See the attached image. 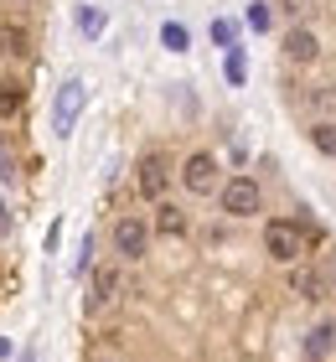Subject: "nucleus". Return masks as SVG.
Wrapping results in <instances>:
<instances>
[{
  "label": "nucleus",
  "mask_w": 336,
  "mask_h": 362,
  "mask_svg": "<svg viewBox=\"0 0 336 362\" xmlns=\"http://www.w3.org/2000/svg\"><path fill=\"white\" fill-rule=\"evenodd\" d=\"M306 228L300 223H290V218H274V223H264V249H269V259H279V264H295L300 254H306Z\"/></svg>",
  "instance_id": "1"
},
{
  "label": "nucleus",
  "mask_w": 336,
  "mask_h": 362,
  "mask_svg": "<svg viewBox=\"0 0 336 362\" xmlns=\"http://www.w3.org/2000/svg\"><path fill=\"white\" fill-rule=\"evenodd\" d=\"M11 228H16V223H11V212H6V202H0V238H6Z\"/></svg>",
  "instance_id": "23"
},
{
  "label": "nucleus",
  "mask_w": 336,
  "mask_h": 362,
  "mask_svg": "<svg viewBox=\"0 0 336 362\" xmlns=\"http://www.w3.org/2000/svg\"><path fill=\"white\" fill-rule=\"evenodd\" d=\"M0 52H6V57H11V52L21 57V52H26V37H21V31H0Z\"/></svg>",
  "instance_id": "20"
},
{
  "label": "nucleus",
  "mask_w": 336,
  "mask_h": 362,
  "mask_svg": "<svg viewBox=\"0 0 336 362\" xmlns=\"http://www.w3.org/2000/svg\"><path fill=\"white\" fill-rule=\"evenodd\" d=\"M181 187H187L192 197H212V192H223V176H217V156L207 151H197L181 160Z\"/></svg>",
  "instance_id": "4"
},
{
  "label": "nucleus",
  "mask_w": 336,
  "mask_h": 362,
  "mask_svg": "<svg viewBox=\"0 0 336 362\" xmlns=\"http://www.w3.org/2000/svg\"><path fill=\"white\" fill-rule=\"evenodd\" d=\"M120 295H124V274L114 264H104V269L88 274V300H83V310H88V316H104V310H114Z\"/></svg>",
  "instance_id": "3"
},
{
  "label": "nucleus",
  "mask_w": 336,
  "mask_h": 362,
  "mask_svg": "<svg viewBox=\"0 0 336 362\" xmlns=\"http://www.w3.org/2000/svg\"><path fill=\"white\" fill-rule=\"evenodd\" d=\"M223 73H228V83H233V88H243V83H248V57H243V47L223 52Z\"/></svg>",
  "instance_id": "14"
},
{
  "label": "nucleus",
  "mask_w": 336,
  "mask_h": 362,
  "mask_svg": "<svg viewBox=\"0 0 336 362\" xmlns=\"http://www.w3.org/2000/svg\"><path fill=\"white\" fill-rule=\"evenodd\" d=\"M311 109H321V114H336V93L315 88V93H311Z\"/></svg>",
  "instance_id": "22"
},
{
  "label": "nucleus",
  "mask_w": 336,
  "mask_h": 362,
  "mask_svg": "<svg viewBox=\"0 0 336 362\" xmlns=\"http://www.w3.org/2000/svg\"><path fill=\"white\" fill-rule=\"evenodd\" d=\"M315 52H321V42H315L311 26H290L284 31V57L290 62H315Z\"/></svg>",
  "instance_id": "8"
},
{
  "label": "nucleus",
  "mask_w": 336,
  "mask_h": 362,
  "mask_svg": "<svg viewBox=\"0 0 336 362\" xmlns=\"http://www.w3.org/2000/svg\"><path fill=\"white\" fill-rule=\"evenodd\" d=\"M145 249H150V228L140 218H120L114 223V254H120L124 264H140Z\"/></svg>",
  "instance_id": "6"
},
{
  "label": "nucleus",
  "mask_w": 336,
  "mask_h": 362,
  "mask_svg": "<svg viewBox=\"0 0 336 362\" xmlns=\"http://www.w3.org/2000/svg\"><path fill=\"white\" fill-rule=\"evenodd\" d=\"M212 42L223 47V52H233V47H238V26H233L228 16H217V21H212Z\"/></svg>",
  "instance_id": "16"
},
{
  "label": "nucleus",
  "mask_w": 336,
  "mask_h": 362,
  "mask_svg": "<svg viewBox=\"0 0 336 362\" xmlns=\"http://www.w3.org/2000/svg\"><path fill=\"white\" fill-rule=\"evenodd\" d=\"M223 212L228 218H254V212L264 207V192H259V181L254 176H233V181H223Z\"/></svg>",
  "instance_id": "5"
},
{
  "label": "nucleus",
  "mask_w": 336,
  "mask_h": 362,
  "mask_svg": "<svg viewBox=\"0 0 336 362\" xmlns=\"http://www.w3.org/2000/svg\"><path fill=\"white\" fill-rule=\"evenodd\" d=\"M104 26H109V16L98 11V6H83V11H78V31H83L88 42H98V37H104Z\"/></svg>",
  "instance_id": "13"
},
{
  "label": "nucleus",
  "mask_w": 336,
  "mask_h": 362,
  "mask_svg": "<svg viewBox=\"0 0 336 362\" xmlns=\"http://www.w3.org/2000/svg\"><path fill=\"white\" fill-rule=\"evenodd\" d=\"M290 290L300 295V300H321V295H326V279L315 274V269H295V274H290Z\"/></svg>",
  "instance_id": "10"
},
{
  "label": "nucleus",
  "mask_w": 336,
  "mask_h": 362,
  "mask_svg": "<svg viewBox=\"0 0 336 362\" xmlns=\"http://www.w3.org/2000/svg\"><path fill=\"white\" fill-rule=\"evenodd\" d=\"M161 47H166V52H187V47H192V31L181 26V21H166V26H161Z\"/></svg>",
  "instance_id": "15"
},
{
  "label": "nucleus",
  "mask_w": 336,
  "mask_h": 362,
  "mask_svg": "<svg viewBox=\"0 0 336 362\" xmlns=\"http://www.w3.org/2000/svg\"><path fill=\"white\" fill-rule=\"evenodd\" d=\"M331 347H336V321H321V326H311V332H306V357L311 362L331 357Z\"/></svg>",
  "instance_id": "9"
},
{
  "label": "nucleus",
  "mask_w": 336,
  "mask_h": 362,
  "mask_svg": "<svg viewBox=\"0 0 336 362\" xmlns=\"http://www.w3.org/2000/svg\"><path fill=\"white\" fill-rule=\"evenodd\" d=\"M16 171H21V160H16V145L0 140V181H16Z\"/></svg>",
  "instance_id": "18"
},
{
  "label": "nucleus",
  "mask_w": 336,
  "mask_h": 362,
  "mask_svg": "<svg viewBox=\"0 0 336 362\" xmlns=\"http://www.w3.org/2000/svg\"><path fill=\"white\" fill-rule=\"evenodd\" d=\"M16 109H21V88H16V83H0V119L16 114Z\"/></svg>",
  "instance_id": "19"
},
{
  "label": "nucleus",
  "mask_w": 336,
  "mask_h": 362,
  "mask_svg": "<svg viewBox=\"0 0 336 362\" xmlns=\"http://www.w3.org/2000/svg\"><path fill=\"white\" fill-rule=\"evenodd\" d=\"M16 6H31V0H16Z\"/></svg>",
  "instance_id": "24"
},
{
  "label": "nucleus",
  "mask_w": 336,
  "mask_h": 362,
  "mask_svg": "<svg viewBox=\"0 0 336 362\" xmlns=\"http://www.w3.org/2000/svg\"><path fill=\"white\" fill-rule=\"evenodd\" d=\"M83 104H88V88H83V78H67V83L57 88V98H52V129H57V140L73 135Z\"/></svg>",
  "instance_id": "2"
},
{
  "label": "nucleus",
  "mask_w": 336,
  "mask_h": 362,
  "mask_svg": "<svg viewBox=\"0 0 336 362\" xmlns=\"http://www.w3.org/2000/svg\"><path fill=\"white\" fill-rule=\"evenodd\" d=\"M98 362H109V357H98Z\"/></svg>",
  "instance_id": "25"
},
{
  "label": "nucleus",
  "mask_w": 336,
  "mask_h": 362,
  "mask_svg": "<svg viewBox=\"0 0 336 362\" xmlns=\"http://www.w3.org/2000/svg\"><path fill=\"white\" fill-rule=\"evenodd\" d=\"M156 228H161L166 238H181V233H187V212L171 207V202H161V207H156Z\"/></svg>",
  "instance_id": "11"
},
{
  "label": "nucleus",
  "mask_w": 336,
  "mask_h": 362,
  "mask_svg": "<svg viewBox=\"0 0 336 362\" xmlns=\"http://www.w3.org/2000/svg\"><path fill=\"white\" fill-rule=\"evenodd\" d=\"M134 181H140V197H150V202H156V197L171 187V166H166V156H145Z\"/></svg>",
  "instance_id": "7"
},
{
  "label": "nucleus",
  "mask_w": 336,
  "mask_h": 362,
  "mask_svg": "<svg viewBox=\"0 0 336 362\" xmlns=\"http://www.w3.org/2000/svg\"><path fill=\"white\" fill-rule=\"evenodd\" d=\"M311 145H315L321 156L336 160V119H315V124H311Z\"/></svg>",
  "instance_id": "12"
},
{
  "label": "nucleus",
  "mask_w": 336,
  "mask_h": 362,
  "mask_svg": "<svg viewBox=\"0 0 336 362\" xmlns=\"http://www.w3.org/2000/svg\"><path fill=\"white\" fill-rule=\"evenodd\" d=\"M88 264H93V233L83 238V249H78V259H73V269H78V274H88Z\"/></svg>",
  "instance_id": "21"
},
{
  "label": "nucleus",
  "mask_w": 336,
  "mask_h": 362,
  "mask_svg": "<svg viewBox=\"0 0 336 362\" xmlns=\"http://www.w3.org/2000/svg\"><path fill=\"white\" fill-rule=\"evenodd\" d=\"M248 26L269 31V26H274V6H269V0H254V6H248Z\"/></svg>",
  "instance_id": "17"
}]
</instances>
